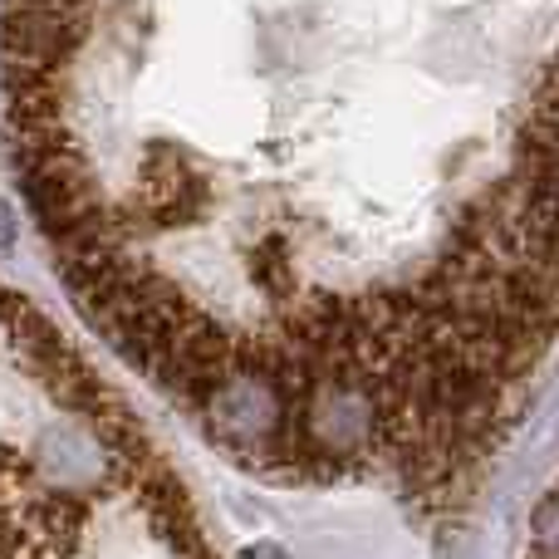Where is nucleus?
Listing matches in <instances>:
<instances>
[{"instance_id":"1","label":"nucleus","mask_w":559,"mask_h":559,"mask_svg":"<svg viewBox=\"0 0 559 559\" xmlns=\"http://www.w3.org/2000/svg\"><path fill=\"white\" fill-rule=\"evenodd\" d=\"M69 305L271 481L456 511L555 344V0H0Z\"/></svg>"}]
</instances>
